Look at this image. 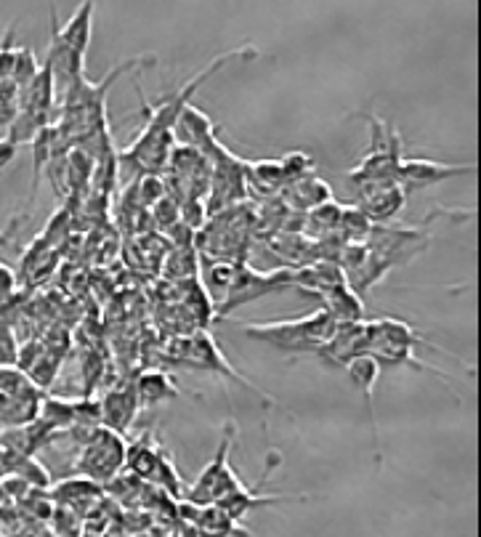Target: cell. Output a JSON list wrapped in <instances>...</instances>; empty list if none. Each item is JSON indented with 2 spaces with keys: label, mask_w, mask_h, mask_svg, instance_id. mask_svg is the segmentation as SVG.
<instances>
[{
  "label": "cell",
  "mask_w": 481,
  "mask_h": 537,
  "mask_svg": "<svg viewBox=\"0 0 481 537\" xmlns=\"http://www.w3.org/2000/svg\"><path fill=\"white\" fill-rule=\"evenodd\" d=\"M38 72H40V64H38L35 51H32V48H16L14 67H11V78L8 80H14L16 88L24 91V88L30 86L32 80L38 78Z\"/></svg>",
  "instance_id": "ac0fdd59"
},
{
  "label": "cell",
  "mask_w": 481,
  "mask_h": 537,
  "mask_svg": "<svg viewBox=\"0 0 481 537\" xmlns=\"http://www.w3.org/2000/svg\"><path fill=\"white\" fill-rule=\"evenodd\" d=\"M139 399H136V391L133 389H112L104 394V399L99 402V418L101 426L115 434H123V431L131 429V423L136 421L139 415Z\"/></svg>",
  "instance_id": "30bf717a"
},
{
  "label": "cell",
  "mask_w": 481,
  "mask_h": 537,
  "mask_svg": "<svg viewBox=\"0 0 481 537\" xmlns=\"http://www.w3.org/2000/svg\"><path fill=\"white\" fill-rule=\"evenodd\" d=\"M173 147H176L173 131L144 128L139 139L120 155V163L136 168L141 176H160L168 168Z\"/></svg>",
  "instance_id": "8992f818"
},
{
  "label": "cell",
  "mask_w": 481,
  "mask_h": 537,
  "mask_svg": "<svg viewBox=\"0 0 481 537\" xmlns=\"http://www.w3.org/2000/svg\"><path fill=\"white\" fill-rule=\"evenodd\" d=\"M94 6L91 0L86 3H80V8L75 14L67 19L62 30H59V24H56V38L62 40V46L75 54L78 59H86L88 46H91V38H94Z\"/></svg>",
  "instance_id": "8fae6325"
},
{
  "label": "cell",
  "mask_w": 481,
  "mask_h": 537,
  "mask_svg": "<svg viewBox=\"0 0 481 537\" xmlns=\"http://www.w3.org/2000/svg\"><path fill=\"white\" fill-rule=\"evenodd\" d=\"M24 221H27V216H14V218H11V224H8L6 229L0 232V248H3V242H6L8 237H11V232H14V229H19V226H22Z\"/></svg>",
  "instance_id": "d4e9b609"
},
{
  "label": "cell",
  "mask_w": 481,
  "mask_h": 537,
  "mask_svg": "<svg viewBox=\"0 0 481 537\" xmlns=\"http://www.w3.org/2000/svg\"><path fill=\"white\" fill-rule=\"evenodd\" d=\"M14 56H16V46H14V30H8L0 40V83L11 78V67H14Z\"/></svg>",
  "instance_id": "7402d4cb"
},
{
  "label": "cell",
  "mask_w": 481,
  "mask_h": 537,
  "mask_svg": "<svg viewBox=\"0 0 481 537\" xmlns=\"http://www.w3.org/2000/svg\"><path fill=\"white\" fill-rule=\"evenodd\" d=\"M16 152H19V147H16V144H11L6 136H0V173L6 171L8 165L14 163Z\"/></svg>",
  "instance_id": "cb8c5ba5"
},
{
  "label": "cell",
  "mask_w": 481,
  "mask_h": 537,
  "mask_svg": "<svg viewBox=\"0 0 481 537\" xmlns=\"http://www.w3.org/2000/svg\"><path fill=\"white\" fill-rule=\"evenodd\" d=\"M256 56H258V51L253 46L234 48V51H229V54L213 59V64H210V67H205L200 75H194L187 86H181L173 96H168V99H163V102H157V104H141L139 115L144 117V128L173 131V125H176L179 115L189 107V99L194 96V91H197V88H200L205 80L213 78V75H216L221 67H226V64L242 62V59H256Z\"/></svg>",
  "instance_id": "3957f363"
},
{
  "label": "cell",
  "mask_w": 481,
  "mask_h": 537,
  "mask_svg": "<svg viewBox=\"0 0 481 537\" xmlns=\"http://www.w3.org/2000/svg\"><path fill=\"white\" fill-rule=\"evenodd\" d=\"M290 205L293 208H301V211H314L319 205H325L333 200V189L327 181H322L319 176H306L301 181H293L290 184Z\"/></svg>",
  "instance_id": "5bb4252c"
},
{
  "label": "cell",
  "mask_w": 481,
  "mask_h": 537,
  "mask_svg": "<svg viewBox=\"0 0 481 537\" xmlns=\"http://www.w3.org/2000/svg\"><path fill=\"white\" fill-rule=\"evenodd\" d=\"M373 221L359 211L357 205H349L343 208L341 213V224H338V232H341L343 240L349 242H365L370 234H373Z\"/></svg>",
  "instance_id": "e0dca14e"
},
{
  "label": "cell",
  "mask_w": 481,
  "mask_h": 537,
  "mask_svg": "<svg viewBox=\"0 0 481 537\" xmlns=\"http://www.w3.org/2000/svg\"><path fill=\"white\" fill-rule=\"evenodd\" d=\"M282 163V173H285V181L288 184H293V181H301L306 179V176H311L314 173V160H311L306 152H301V149H293V152H285V155L280 157Z\"/></svg>",
  "instance_id": "d6986e66"
},
{
  "label": "cell",
  "mask_w": 481,
  "mask_h": 537,
  "mask_svg": "<svg viewBox=\"0 0 481 537\" xmlns=\"http://www.w3.org/2000/svg\"><path fill=\"white\" fill-rule=\"evenodd\" d=\"M354 195H357L359 211L378 226L386 224V221H394L402 213L404 205H407V192H404L399 181L365 184V187L354 189Z\"/></svg>",
  "instance_id": "ba28073f"
},
{
  "label": "cell",
  "mask_w": 481,
  "mask_h": 537,
  "mask_svg": "<svg viewBox=\"0 0 481 537\" xmlns=\"http://www.w3.org/2000/svg\"><path fill=\"white\" fill-rule=\"evenodd\" d=\"M365 120L370 125V149L351 171L343 173L351 192L365 184H375V181H399V165L404 160L402 133L391 128L381 117L365 115Z\"/></svg>",
  "instance_id": "7a4b0ae2"
},
{
  "label": "cell",
  "mask_w": 481,
  "mask_h": 537,
  "mask_svg": "<svg viewBox=\"0 0 481 537\" xmlns=\"http://www.w3.org/2000/svg\"><path fill=\"white\" fill-rule=\"evenodd\" d=\"M319 304L338 325H349V322H362L365 320V306H362V296H357L349 285L330 290L325 296L319 298Z\"/></svg>",
  "instance_id": "7c38bea8"
},
{
  "label": "cell",
  "mask_w": 481,
  "mask_h": 537,
  "mask_svg": "<svg viewBox=\"0 0 481 537\" xmlns=\"http://www.w3.org/2000/svg\"><path fill=\"white\" fill-rule=\"evenodd\" d=\"M343 370H346V375L351 378V383H354V386L362 391V397H365L375 455L381 458V436H378V415H375V402H373L375 383H378V378H381V365H378V362H375L370 354H359V357H354L351 362H346V367H343Z\"/></svg>",
  "instance_id": "9c48e42d"
},
{
  "label": "cell",
  "mask_w": 481,
  "mask_h": 537,
  "mask_svg": "<svg viewBox=\"0 0 481 537\" xmlns=\"http://www.w3.org/2000/svg\"><path fill=\"white\" fill-rule=\"evenodd\" d=\"M245 179L258 192H266V195H274V192H280L288 184L285 173H282L280 157L277 160H253V163H245Z\"/></svg>",
  "instance_id": "2e32d148"
},
{
  "label": "cell",
  "mask_w": 481,
  "mask_h": 537,
  "mask_svg": "<svg viewBox=\"0 0 481 537\" xmlns=\"http://www.w3.org/2000/svg\"><path fill=\"white\" fill-rule=\"evenodd\" d=\"M474 171V163H439V160H428V157H404L402 165H399V184L410 197L412 192H420V189H428Z\"/></svg>",
  "instance_id": "52a82bcc"
},
{
  "label": "cell",
  "mask_w": 481,
  "mask_h": 537,
  "mask_svg": "<svg viewBox=\"0 0 481 537\" xmlns=\"http://www.w3.org/2000/svg\"><path fill=\"white\" fill-rule=\"evenodd\" d=\"M240 330L253 341L272 346V349L293 351V354H303V351L317 354L335 335L338 322L325 309H317V312L298 317V320L253 322V325H242Z\"/></svg>",
  "instance_id": "6da1fadb"
},
{
  "label": "cell",
  "mask_w": 481,
  "mask_h": 537,
  "mask_svg": "<svg viewBox=\"0 0 481 537\" xmlns=\"http://www.w3.org/2000/svg\"><path fill=\"white\" fill-rule=\"evenodd\" d=\"M341 213H343V205H338L335 200H330V203L319 205V208H314V211H311V224L322 226L325 232H335V229H338V224H341Z\"/></svg>",
  "instance_id": "ffe728a7"
},
{
  "label": "cell",
  "mask_w": 481,
  "mask_h": 537,
  "mask_svg": "<svg viewBox=\"0 0 481 537\" xmlns=\"http://www.w3.org/2000/svg\"><path fill=\"white\" fill-rule=\"evenodd\" d=\"M16 354H19V343L8 322H0V367H14Z\"/></svg>",
  "instance_id": "44dd1931"
},
{
  "label": "cell",
  "mask_w": 481,
  "mask_h": 537,
  "mask_svg": "<svg viewBox=\"0 0 481 537\" xmlns=\"http://www.w3.org/2000/svg\"><path fill=\"white\" fill-rule=\"evenodd\" d=\"M125 452H128V447H125L123 436L99 426V429H94V434L80 442V455L75 466L91 482L107 484L125 466Z\"/></svg>",
  "instance_id": "5b68a950"
},
{
  "label": "cell",
  "mask_w": 481,
  "mask_h": 537,
  "mask_svg": "<svg viewBox=\"0 0 481 537\" xmlns=\"http://www.w3.org/2000/svg\"><path fill=\"white\" fill-rule=\"evenodd\" d=\"M16 293V272L0 261V306L8 304Z\"/></svg>",
  "instance_id": "603a6c76"
},
{
  "label": "cell",
  "mask_w": 481,
  "mask_h": 537,
  "mask_svg": "<svg viewBox=\"0 0 481 537\" xmlns=\"http://www.w3.org/2000/svg\"><path fill=\"white\" fill-rule=\"evenodd\" d=\"M136 391V399H139V407H157L168 402V399L179 397V389L176 383L168 378L165 373H144L133 386Z\"/></svg>",
  "instance_id": "9a60e30c"
},
{
  "label": "cell",
  "mask_w": 481,
  "mask_h": 537,
  "mask_svg": "<svg viewBox=\"0 0 481 537\" xmlns=\"http://www.w3.org/2000/svg\"><path fill=\"white\" fill-rule=\"evenodd\" d=\"M234 439H237V426L234 421L226 423L224 436H221V442L216 447V455L210 460L208 466L202 468V474L197 476V482L189 487L187 500L194 503V506H213L221 498H226L229 492H237L242 487H248V484L242 482L240 476L234 474V468L229 466V450H232Z\"/></svg>",
  "instance_id": "277c9868"
},
{
  "label": "cell",
  "mask_w": 481,
  "mask_h": 537,
  "mask_svg": "<svg viewBox=\"0 0 481 537\" xmlns=\"http://www.w3.org/2000/svg\"><path fill=\"white\" fill-rule=\"evenodd\" d=\"M192 524L197 527V532H200L202 537H232V535L253 537L248 530L237 527V522H234L232 516L226 514V511H221L218 506L197 508V516H194Z\"/></svg>",
  "instance_id": "4fadbf2b"
}]
</instances>
